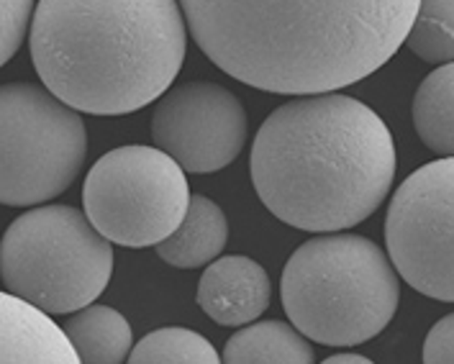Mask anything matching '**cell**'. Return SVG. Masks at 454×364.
I'll use <instances>...</instances> for the list:
<instances>
[{
  "label": "cell",
  "instance_id": "obj_1",
  "mask_svg": "<svg viewBox=\"0 0 454 364\" xmlns=\"http://www.w3.org/2000/svg\"><path fill=\"white\" fill-rule=\"evenodd\" d=\"M218 70L278 96L336 93L406 44L421 0H177Z\"/></svg>",
  "mask_w": 454,
  "mask_h": 364
},
{
  "label": "cell",
  "instance_id": "obj_2",
  "mask_svg": "<svg viewBox=\"0 0 454 364\" xmlns=\"http://www.w3.org/2000/svg\"><path fill=\"white\" fill-rule=\"evenodd\" d=\"M249 172L275 219L334 234L370 219L387 197L395 142L383 119L355 97L295 96L262 121Z\"/></svg>",
  "mask_w": 454,
  "mask_h": 364
},
{
  "label": "cell",
  "instance_id": "obj_3",
  "mask_svg": "<svg viewBox=\"0 0 454 364\" xmlns=\"http://www.w3.org/2000/svg\"><path fill=\"white\" fill-rule=\"evenodd\" d=\"M39 80L65 105L126 116L160 100L183 67L177 0H39L28 34Z\"/></svg>",
  "mask_w": 454,
  "mask_h": 364
},
{
  "label": "cell",
  "instance_id": "obj_4",
  "mask_svg": "<svg viewBox=\"0 0 454 364\" xmlns=\"http://www.w3.org/2000/svg\"><path fill=\"white\" fill-rule=\"evenodd\" d=\"M290 323L326 346H357L383 334L401 300L398 269L372 239L321 234L301 244L283 269Z\"/></svg>",
  "mask_w": 454,
  "mask_h": 364
},
{
  "label": "cell",
  "instance_id": "obj_5",
  "mask_svg": "<svg viewBox=\"0 0 454 364\" xmlns=\"http://www.w3.org/2000/svg\"><path fill=\"white\" fill-rule=\"evenodd\" d=\"M114 246L72 205H42L13 221L0 242L11 295L49 316L74 314L108 288Z\"/></svg>",
  "mask_w": 454,
  "mask_h": 364
},
{
  "label": "cell",
  "instance_id": "obj_6",
  "mask_svg": "<svg viewBox=\"0 0 454 364\" xmlns=\"http://www.w3.org/2000/svg\"><path fill=\"white\" fill-rule=\"evenodd\" d=\"M82 116L36 82L0 85V203L36 205L62 195L85 165Z\"/></svg>",
  "mask_w": 454,
  "mask_h": 364
},
{
  "label": "cell",
  "instance_id": "obj_7",
  "mask_svg": "<svg viewBox=\"0 0 454 364\" xmlns=\"http://www.w3.org/2000/svg\"><path fill=\"white\" fill-rule=\"evenodd\" d=\"M185 170L157 146H119L90 167L82 185L85 216L111 244L157 246L191 205Z\"/></svg>",
  "mask_w": 454,
  "mask_h": 364
},
{
  "label": "cell",
  "instance_id": "obj_8",
  "mask_svg": "<svg viewBox=\"0 0 454 364\" xmlns=\"http://www.w3.org/2000/svg\"><path fill=\"white\" fill-rule=\"evenodd\" d=\"M393 267L416 292L454 303V157L408 174L385 216Z\"/></svg>",
  "mask_w": 454,
  "mask_h": 364
},
{
  "label": "cell",
  "instance_id": "obj_9",
  "mask_svg": "<svg viewBox=\"0 0 454 364\" xmlns=\"http://www.w3.org/2000/svg\"><path fill=\"white\" fill-rule=\"evenodd\" d=\"M154 146L191 174L229 167L247 142V111L215 82H185L162 96L152 116Z\"/></svg>",
  "mask_w": 454,
  "mask_h": 364
},
{
  "label": "cell",
  "instance_id": "obj_10",
  "mask_svg": "<svg viewBox=\"0 0 454 364\" xmlns=\"http://www.w3.org/2000/svg\"><path fill=\"white\" fill-rule=\"evenodd\" d=\"M272 285L260 262L231 254L214 259L198 283V306L221 326H247L270 306Z\"/></svg>",
  "mask_w": 454,
  "mask_h": 364
},
{
  "label": "cell",
  "instance_id": "obj_11",
  "mask_svg": "<svg viewBox=\"0 0 454 364\" xmlns=\"http://www.w3.org/2000/svg\"><path fill=\"white\" fill-rule=\"evenodd\" d=\"M0 364H80L65 329L49 314L0 292Z\"/></svg>",
  "mask_w": 454,
  "mask_h": 364
},
{
  "label": "cell",
  "instance_id": "obj_12",
  "mask_svg": "<svg viewBox=\"0 0 454 364\" xmlns=\"http://www.w3.org/2000/svg\"><path fill=\"white\" fill-rule=\"evenodd\" d=\"M229 242V221L206 195H192L183 223L157 244V254L177 269L208 267Z\"/></svg>",
  "mask_w": 454,
  "mask_h": 364
},
{
  "label": "cell",
  "instance_id": "obj_13",
  "mask_svg": "<svg viewBox=\"0 0 454 364\" xmlns=\"http://www.w3.org/2000/svg\"><path fill=\"white\" fill-rule=\"evenodd\" d=\"M62 329L80 364H123L134 349L129 321L108 306H85Z\"/></svg>",
  "mask_w": 454,
  "mask_h": 364
},
{
  "label": "cell",
  "instance_id": "obj_14",
  "mask_svg": "<svg viewBox=\"0 0 454 364\" xmlns=\"http://www.w3.org/2000/svg\"><path fill=\"white\" fill-rule=\"evenodd\" d=\"M223 364H313L311 344L283 321H260L239 329L226 341Z\"/></svg>",
  "mask_w": 454,
  "mask_h": 364
},
{
  "label": "cell",
  "instance_id": "obj_15",
  "mask_svg": "<svg viewBox=\"0 0 454 364\" xmlns=\"http://www.w3.org/2000/svg\"><path fill=\"white\" fill-rule=\"evenodd\" d=\"M411 116L427 149L439 157H454V62L424 77Z\"/></svg>",
  "mask_w": 454,
  "mask_h": 364
},
{
  "label": "cell",
  "instance_id": "obj_16",
  "mask_svg": "<svg viewBox=\"0 0 454 364\" xmlns=\"http://www.w3.org/2000/svg\"><path fill=\"white\" fill-rule=\"evenodd\" d=\"M126 364H223L215 346L191 329L168 326L146 334Z\"/></svg>",
  "mask_w": 454,
  "mask_h": 364
},
{
  "label": "cell",
  "instance_id": "obj_17",
  "mask_svg": "<svg viewBox=\"0 0 454 364\" xmlns=\"http://www.w3.org/2000/svg\"><path fill=\"white\" fill-rule=\"evenodd\" d=\"M406 47L429 65L454 62V0H421Z\"/></svg>",
  "mask_w": 454,
  "mask_h": 364
},
{
  "label": "cell",
  "instance_id": "obj_18",
  "mask_svg": "<svg viewBox=\"0 0 454 364\" xmlns=\"http://www.w3.org/2000/svg\"><path fill=\"white\" fill-rule=\"evenodd\" d=\"M34 19V0H0V67L21 49Z\"/></svg>",
  "mask_w": 454,
  "mask_h": 364
},
{
  "label": "cell",
  "instance_id": "obj_19",
  "mask_svg": "<svg viewBox=\"0 0 454 364\" xmlns=\"http://www.w3.org/2000/svg\"><path fill=\"white\" fill-rule=\"evenodd\" d=\"M424 364H454V314L429 329L424 341Z\"/></svg>",
  "mask_w": 454,
  "mask_h": 364
},
{
  "label": "cell",
  "instance_id": "obj_20",
  "mask_svg": "<svg viewBox=\"0 0 454 364\" xmlns=\"http://www.w3.org/2000/svg\"><path fill=\"white\" fill-rule=\"evenodd\" d=\"M321 364H375L372 360L362 357V354H334L329 360H324Z\"/></svg>",
  "mask_w": 454,
  "mask_h": 364
}]
</instances>
